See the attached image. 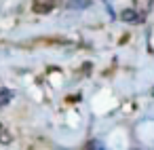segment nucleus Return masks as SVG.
<instances>
[{"instance_id": "20e7f679", "label": "nucleus", "mask_w": 154, "mask_h": 150, "mask_svg": "<svg viewBox=\"0 0 154 150\" xmlns=\"http://www.w3.org/2000/svg\"><path fill=\"white\" fill-rule=\"evenodd\" d=\"M91 2H93V0H68L66 7H68L70 11H82V9H89Z\"/></svg>"}, {"instance_id": "7ed1b4c3", "label": "nucleus", "mask_w": 154, "mask_h": 150, "mask_svg": "<svg viewBox=\"0 0 154 150\" xmlns=\"http://www.w3.org/2000/svg\"><path fill=\"white\" fill-rule=\"evenodd\" d=\"M135 11L146 19V17H148V13L152 11V0H135Z\"/></svg>"}, {"instance_id": "6e6552de", "label": "nucleus", "mask_w": 154, "mask_h": 150, "mask_svg": "<svg viewBox=\"0 0 154 150\" xmlns=\"http://www.w3.org/2000/svg\"><path fill=\"white\" fill-rule=\"evenodd\" d=\"M152 97H154V89H152Z\"/></svg>"}, {"instance_id": "0eeeda50", "label": "nucleus", "mask_w": 154, "mask_h": 150, "mask_svg": "<svg viewBox=\"0 0 154 150\" xmlns=\"http://www.w3.org/2000/svg\"><path fill=\"white\" fill-rule=\"evenodd\" d=\"M85 150H106V148H103V144H101L99 139H91V142L85 146Z\"/></svg>"}, {"instance_id": "39448f33", "label": "nucleus", "mask_w": 154, "mask_h": 150, "mask_svg": "<svg viewBox=\"0 0 154 150\" xmlns=\"http://www.w3.org/2000/svg\"><path fill=\"white\" fill-rule=\"evenodd\" d=\"M11 99H13V91H11V89H5V87H0V108L9 106Z\"/></svg>"}, {"instance_id": "f257e3e1", "label": "nucleus", "mask_w": 154, "mask_h": 150, "mask_svg": "<svg viewBox=\"0 0 154 150\" xmlns=\"http://www.w3.org/2000/svg\"><path fill=\"white\" fill-rule=\"evenodd\" d=\"M61 0H32V11L38 13V15H47L51 13Z\"/></svg>"}, {"instance_id": "f03ea898", "label": "nucleus", "mask_w": 154, "mask_h": 150, "mask_svg": "<svg viewBox=\"0 0 154 150\" xmlns=\"http://www.w3.org/2000/svg\"><path fill=\"white\" fill-rule=\"evenodd\" d=\"M120 19L122 21H127V23H133V26H137V23H143L146 19L135 11V9H125L122 13H120Z\"/></svg>"}, {"instance_id": "423d86ee", "label": "nucleus", "mask_w": 154, "mask_h": 150, "mask_svg": "<svg viewBox=\"0 0 154 150\" xmlns=\"http://www.w3.org/2000/svg\"><path fill=\"white\" fill-rule=\"evenodd\" d=\"M11 142H13V135L9 133V129L0 125V144H11Z\"/></svg>"}]
</instances>
